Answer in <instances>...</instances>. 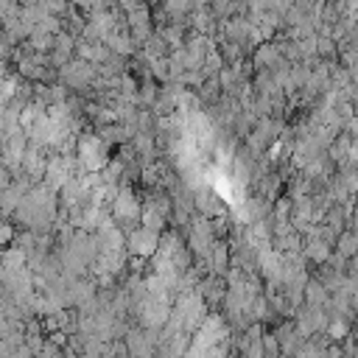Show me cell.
<instances>
[{
	"label": "cell",
	"mask_w": 358,
	"mask_h": 358,
	"mask_svg": "<svg viewBox=\"0 0 358 358\" xmlns=\"http://www.w3.org/2000/svg\"><path fill=\"white\" fill-rule=\"evenodd\" d=\"M81 159H84V165H90V168H101V165L106 162V151H103V145H101L95 137H90V140L81 143Z\"/></svg>",
	"instance_id": "1"
},
{
	"label": "cell",
	"mask_w": 358,
	"mask_h": 358,
	"mask_svg": "<svg viewBox=\"0 0 358 358\" xmlns=\"http://www.w3.org/2000/svg\"><path fill=\"white\" fill-rule=\"evenodd\" d=\"M131 249L137 255H151L157 249V232L154 229H137L131 235Z\"/></svg>",
	"instance_id": "2"
},
{
	"label": "cell",
	"mask_w": 358,
	"mask_h": 358,
	"mask_svg": "<svg viewBox=\"0 0 358 358\" xmlns=\"http://www.w3.org/2000/svg\"><path fill=\"white\" fill-rule=\"evenodd\" d=\"M112 210H115V215H117V218H129V221H131V218L137 215V204H134L131 193H120Z\"/></svg>",
	"instance_id": "3"
}]
</instances>
